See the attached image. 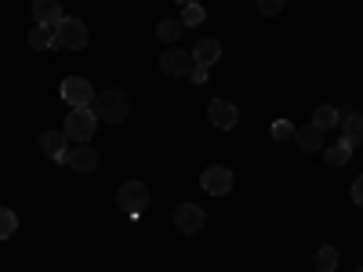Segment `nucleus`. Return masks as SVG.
I'll return each mask as SVG.
<instances>
[{
	"label": "nucleus",
	"mask_w": 363,
	"mask_h": 272,
	"mask_svg": "<svg viewBox=\"0 0 363 272\" xmlns=\"http://www.w3.org/2000/svg\"><path fill=\"white\" fill-rule=\"evenodd\" d=\"M200 186H203V193L207 196H229V189H233V171L229 167H203V174H200Z\"/></svg>",
	"instance_id": "0eeeda50"
},
{
	"label": "nucleus",
	"mask_w": 363,
	"mask_h": 272,
	"mask_svg": "<svg viewBox=\"0 0 363 272\" xmlns=\"http://www.w3.org/2000/svg\"><path fill=\"white\" fill-rule=\"evenodd\" d=\"M58 95H62L73 109H87L91 102H95V87H91V80H84V76H66L62 87H58Z\"/></svg>",
	"instance_id": "423d86ee"
},
{
	"label": "nucleus",
	"mask_w": 363,
	"mask_h": 272,
	"mask_svg": "<svg viewBox=\"0 0 363 272\" xmlns=\"http://www.w3.org/2000/svg\"><path fill=\"white\" fill-rule=\"evenodd\" d=\"M116 207L124 210V215L138 218L142 210L149 207V189H145V181H138V178L124 181V186H120V193H116Z\"/></svg>",
	"instance_id": "f03ea898"
},
{
	"label": "nucleus",
	"mask_w": 363,
	"mask_h": 272,
	"mask_svg": "<svg viewBox=\"0 0 363 272\" xmlns=\"http://www.w3.org/2000/svg\"><path fill=\"white\" fill-rule=\"evenodd\" d=\"M182 18H160V26H157V40L160 44H174L178 37H182Z\"/></svg>",
	"instance_id": "6ab92c4d"
},
{
	"label": "nucleus",
	"mask_w": 363,
	"mask_h": 272,
	"mask_svg": "<svg viewBox=\"0 0 363 272\" xmlns=\"http://www.w3.org/2000/svg\"><path fill=\"white\" fill-rule=\"evenodd\" d=\"M40 153H44L48 160L66 164V157H69V142H66V135H62V131H44V135H40Z\"/></svg>",
	"instance_id": "9b49d317"
},
{
	"label": "nucleus",
	"mask_w": 363,
	"mask_h": 272,
	"mask_svg": "<svg viewBox=\"0 0 363 272\" xmlns=\"http://www.w3.org/2000/svg\"><path fill=\"white\" fill-rule=\"evenodd\" d=\"M349 157H352V145L342 138V142H335V145H327V153H323V160H327V167H345L349 164Z\"/></svg>",
	"instance_id": "a211bd4d"
},
{
	"label": "nucleus",
	"mask_w": 363,
	"mask_h": 272,
	"mask_svg": "<svg viewBox=\"0 0 363 272\" xmlns=\"http://www.w3.org/2000/svg\"><path fill=\"white\" fill-rule=\"evenodd\" d=\"M207 76H211V69H200V66H196V69L189 73V84H207Z\"/></svg>",
	"instance_id": "a878e982"
},
{
	"label": "nucleus",
	"mask_w": 363,
	"mask_h": 272,
	"mask_svg": "<svg viewBox=\"0 0 363 272\" xmlns=\"http://www.w3.org/2000/svg\"><path fill=\"white\" fill-rule=\"evenodd\" d=\"M15 229H18V218H15V210L0 203V239H11V236H15Z\"/></svg>",
	"instance_id": "412c9836"
},
{
	"label": "nucleus",
	"mask_w": 363,
	"mask_h": 272,
	"mask_svg": "<svg viewBox=\"0 0 363 272\" xmlns=\"http://www.w3.org/2000/svg\"><path fill=\"white\" fill-rule=\"evenodd\" d=\"M95 124H99V116H95V109H73L69 116H66V128H62V135L66 138H73V142H87V138H95Z\"/></svg>",
	"instance_id": "39448f33"
},
{
	"label": "nucleus",
	"mask_w": 363,
	"mask_h": 272,
	"mask_svg": "<svg viewBox=\"0 0 363 272\" xmlns=\"http://www.w3.org/2000/svg\"><path fill=\"white\" fill-rule=\"evenodd\" d=\"M338 261H342V254H338L335 247H330V244L316 251V268H320V272H335V268H338Z\"/></svg>",
	"instance_id": "aec40b11"
},
{
	"label": "nucleus",
	"mask_w": 363,
	"mask_h": 272,
	"mask_svg": "<svg viewBox=\"0 0 363 272\" xmlns=\"http://www.w3.org/2000/svg\"><path fill=\"white\" fill-rule=\"evenodd\" d=\"M294 124L291 120H277V124H272V142H294Z\"/></svg>",
	"instance_id": "5701e85b"
},
{
	"label": "nucleus",
	"mask_w": 363,
	"mask_h": 272,
	"mask_svg": "<svg viewBox=\"0 0 363 272\" xmlns=\"http://www.w3.org/2000/svg\"><path fill=\"white\" fill-rule=\"evenodd\" d=\"M66 164H69L77 174H91V171H99V153H95L87 142H77V145H69Z\"/></svg>",
	"instance_id": "9d476101"
},
{
	"label": "nucleus",
	"mask_w": 363,
	"mask_h": 272,
	"mask_svg": "<svg viewBox=\"0 0 363 272\" xmlns=\"http://www.w3.org/2000/svg\"><path fill=\"white\" fill-rule=\"evenodd\" d=\"M342 131H345V142L356 149V145H363V113H349V116H342Z\"/></svg>",
	"instance_id": "dca6fc26"
},
{
	"label": "nucleus",
	"mask_w": 363,
	"mask_h": 272,
	"mask_svg": "<svg viewBox=\"0 0 363 272\" xmlns=\"http://www.w3.org/2000/svg\"><path fill=\"white\" fill-rule=\"evenodd\" d=\"M196 69L193 62V51H182V47H171L160 55V73L171 76V80H189V73Z\"/></svg>",
	"instance_id": "20e7f679"
},
{
	"label": "nucleus",
	"mask_w": 363,
	"mask_h": 272,
	"mask_svg": "<svg viewBox=\"0 0 363 272\" xmlns=\"http://www.w3.org/2000/svg\"><path fill=\"white\" fill-rule=\"evenodd\" d=\"M342 124V113L335 109V106H316L313 109V128H320L323 135L330 131V128H338Z\"/></svg>",
	"instance_id": "2eb2a0df"
},
{
	"label": "nucleus",
	"mask_w": 363,
	"mask_h": 272,
	"mask_svg": "<svg viewBox=\"0 0 363 272\" xmlns=\"http://www.w3.org/2000/svg\"><path fill=\"white\" fill-rule=\"evenodd\" d=\"M174 4H182V8H189V4H200V0H174Z\"/></svg>",
	"instance_id": "bb28decb"
},
{
	"label": "nucleus",
	"mask_w": 363,
	"mask_h": 272,
	"mask_svg": "<svg viewBox=\"0 0 363 272\" xmlns=\"http://www.w3.org/2000/svg\"><path fill=\"white\" fill-rule=\"evenodd\" d=\"M280 8H284V0H258L262 15H280Z\"/></svg>",
	"instance_id": "b1692460"
},
{
	"label": "nucleus",
	"mask_w": 363,
	"mask_h": 272,
	"mask_svg": "<svg viewBox=\"0 0 363 272\" xmlns=\"http://www.w3.org/2000/svg\"><path fill=\"white\" fill-rule=\"evenodd\" d=\"M352 272H363V265H356V268H352Z\"/></svg>",
	"instance_id": "cd10ccee"
},
{
	"label": "nucleus",
	"mask_w": 363,
	"mask_h": 272,
	"mask_svg": "<svg viewBox=\"0 0 363 272\" xmlns=\"http://www.w3.org/2000/svg\"><path fill=\"white\" fill-rule=\"evenodd\" d=\"M207 120H211V124H215L218 131H233V128L240 124V109H236L229 98H211Z\"/></svg>",
	"instance_id": "6e6552de"
},
{
	"label": "nucleus",
	"mask_w": 363,
	"mask_h": 272,
	"mask_svg": "<svg viewBox=\"0 0 363 272\" xmlns=\"http://www.w3.org/2000/svg\"><path fill=\"white\" fill-rule=\"evenodd\" d=\"M55 47H62V51H84L87 47V26L80 18H62L55 26Z\"/></svg>",
	"instance_id": "7ed1b4c3"
},
{
	"label": "nucleus",
	"mask_w": 363,
	"mask_h": 272,
	"mask_svg": "<svg viewBox=\"0 0 363 272\" xmlns=\"http://www.w3.org/2000/svg\"><path fill=\"white\" fill-rule=\"evenodd\" d=\"M203 18H207L203 4H189V8H182V26H186V29H196Z\"/></svg>",
	"instance_id": "4be33fe9"
},
{
	"label": "nucleus",
	"mask_w": 363,
	"mask_h": 272,
	"mask_svg": "<svg viewBox=\"0 0 363 272\" xmlns=\"http://www.w3.org/2000/svg\"><path fill=\"white\" fill-rule=\"evenodd\" d=\"M171 222H174L178 232L193 236V232L203 229V207H196V203H178V207H174V215H171Z\"/></svg>",
	"instance_id": "1a4fd4ad"
},
{
	"label": "nucleus",
	"mask_w": 363,
	"mask_h": 272,
	"mask_svg": "<svg viewBox=\"0 0 363 272\" xmlns=\"http://www.w3.org/2000/svg\"><path fill=\"white\" fill-rule=\"evenodd\" d=\"M91 106H95V116L102 120V124H124L128 113H131V98H128L120 87H106V91H99Z\"/></svg>",
	"instance_id": "f257e3e1"
},
{
	"label": "nucleus",
	"mask_w": 363,
	"mask_h": 272,
	"mask_svg": "<svg viewBox=\"0 0 363 272\" xmlns=\"http://www.w3.org/2000/svg\"><path fill=\"white\" fill-rule=\"evenodd\" d=\"M62 18H66V11L58 0H33V22L37 26H58Z\"/></svg>",
	"instance_id": "f8f14e48"
},
{
	"label": "nucleus",
	"mask_w": 363,
	"mask_h": 272,
	"mask_svg": "<svg viewBox=\"0 0 363 272\" xmlns=\"http://www.w3.org/2000/svg\"><path fill=\"white\" fill-rule=\"evenodd\" d=\"M218 58H222V44L215 40V37H203V40H196V47H193V62L200 66V69H211V66H215L218 62Z\"/></svg>",
	"instance_id": "ddd939ff"
},
{
	"label": "nucleus",
	"mask_w": 363,
	"mask_h": 272,
	"mask_svg": "<svg viewBox=\"0 0 363 272\" xmlns=\"http://www.w3.org/2000/svg\"><path fill=\"white\" fill-rule=\"evenodd\" d=\"M29 47L33 51H51L55 47V26H33L29 29Z\"/></svg>",
	"instance_id": "f3484780"
},
{
	"label": "nucleus",
	"mask_w": 363,
	"mask_h": 272,
	"mask_svg": "<svg viewBox=\"0 0 363 272\" xmlns=\"http://www.w3.org/2000/svg\"><path fill=\"white\" fill-rule=\"evenodd\" d=\"M294 142H298V149H301V153H316V149L323 145V131L320 128H298L294 131Z\"/></svg>",
	"instance_id": "4468645a"
},
{
	"label": "nucleus",
	"mask_w": 363,
	"mask_h": 272,
	"mask_svg": "<svg viewBox=\"0 0 363 272\" xmlns=\"http://www.w3.org/2000/svg\"><path fill=\"white\" fill-rule=\"evenodd\" d=\"M352 203L363 207V174H356V181H352Z\"/></svg>",
	"instance_id": "393cba45"
}]
</instances>
